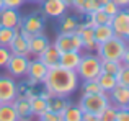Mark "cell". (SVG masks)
Here are the masks:
<instances>
[{"instance_id": "40", "label": "cell", "mask_w": 129, "mask_h": 121, "mask_svg": "<svg viewBox=\"0 0 129 121\" xmlns=\"http://www.w3.org/2000/svg\"><path fill=\"white\" fill-rule=\"evenodd\" d=\"M82 121H98V116L90 111H82Z\"/></svg>"}, {"instance_id": "18", "label": "cell", "mask_w": 129, "mask_h": 121, "mask_svg": "<svg viewBox=\"0 0 129 121\" xmlns=\"http://www.w3.org/2000/svg\"><path fill=\"white\" fill-rule=\"evenodd\" d=\"M69 100H67V97H60V95H52L49 100H47V110L52 113H56V115L60 116V121H62V115L64 111H66V108L69 106Z\"/></svg>"}, {"instance_id": "8", "label": "cell", "mask_w": 129, "mask_h": 121, "mask_svg": "<svg viewBox=\"0 0 129 121\" xmlns=\"http://www.w3.org/2000/svg\"><path fill=\"white\" fill-rule=\"evenodd\" d=\"M44 25H46L44 18L41 15H38V13H29V15L23 16L21 23H20L21 29H25L26 33H29V35H39V33H44Z\"/></svg>"}, {"instance_id": "26", "label": "cell", "mask_w": 129, "mask_h": 121, "mask_svg": "<svg viewBox=\"0 0 129 121\" xmlns=\"http://www.w3.org/2000/svg\"><path fill=\"white\" fill-rule=\"evenodd\" d=\"M62 121H82V110H80V106L69 103V106L66 108V111L62 115Z\"/></svg>"}, {"instance_id": "35", "label": "cell", "mask_w": 129, "mask_h": 121, "mask_svg": "<svg viewBox=\"0 0 129 121\" xmlns=\"http://www.w3.org/2000/svg\"><path fill=\"white\" fill-rule=\"evenodd\" d=\"M10 57H12V51L8 49V46H0V67H5Z\"/></svg>"}, {"instance_id": "25", "label": "cell", "mask_w": 129, "mask_h": 121, "mask_svg": "<svg viewBox=\"0 0 129 121\" xmlns=\"http://www.w3.org/2000/svg\"><path fill=\"white\" fill-rule=\"evenodd\" d=\"M0 121H20L12 103H0Z\"/></svg>"}, {"instance_id": "4", "label": "cell", "mask_w": 129, "mask_h": 121, "mask_svg": "<svg viewBox=\"0 0 129 121\" xmlns=\"http://www.w3.org/2000/svg\"><path fill=\"white\" fill-rule=\"evenodd\" d=\"M108 105H110L108 93H82V98L79 102L82 111H90L96 116H100V113Z\"/></svg>"}, {"instance_id": "38", "label": "cell", "mask_w": 129, "mask_h": 121, "mask_svg": "<svg viewBox=\"0 0 129 121\" xmlns=\"http://www.w3.org/2000/svg\"><path fill=\"white\" fill-rule=\"evenodd\" d=\"M72 48H74V51H82L83 49L82 38H80L79 33H72Z\"/></svg>"}, {"instance_id": "31", "label": "cell", "mask_w": 129, "mask_h": 121, "mask_svg": "<svg viewBox=\"0 0 129 121\" xmlns=\"http://www.w3.org/2000/svg\"><path fill=\"white\" fill-rule=\"evenodd\" d=\"M116 80H118V85H123L129 88V66L121 64V69L116 74Z\"/></svg>"}, {"instance_id": "34", "label": "cell", "mask_w": 129, "mask_h": 121, "mask_svg": "<svg viewBox=\"0 0 129 121\" xmlns=\"http://www.w3.org/2000/svg\"><path fill=\"white\" fill-rule=\"evenodd\" d=\"M101 10H103L105 13H108L110 16H114V15H116V13L121 10V8H119V7H118L116 3L113 2V0H110V2H106L103 7H101Z\"/></svg>"}, {"instance_id": "15", "label": "cell", "mask_w": 129, "mask_h": 121, "mask_svg": "<svg viewBox=\"0 0 129 121\" xmlns=\"http://www.w3.org/2000/svg\"><path fill=\"white\" fill-rule=\"evenodd\" d=\"M75 33H79L80 38H82L83 49H87V51H95L96 41H95V36H93V28H88V26H85L83 21L82 23L79 21V26H77Z\"/></svg>"}, {"instance_id": "16", "label": "cell", "mask_w": 129, "mask_h": 121, "mask_svg": "<svg viewBox=\"0 0 129 121\" xmlns=\"http://www.w3.org/2000/svg\"><path fill=\"white\" fill-rule=\"evenodd\" d=\"M13 108H15L16 115H18V119H28L29 116H33L31 113V105H29V100L23 95H18L15 100L12 102Z\"/></svg>"}, {"instance_id": "20", "label": "cell", "mask_w": 129, "mask_h": 121, "mask_svg": "<svg viewBox=\"0 0 129 121\" xmlns=\"http://www.w3.org/2000/svg\"><path fill=\"white\" fill-rule=\"evenodd\" d=\"M56 46V49L62 54V52H67V51H74L72 48V33H59L56 38V41L52 43Z\"/></svg>"}, {"instance_id": "46", "label": "cell", "mask_w": 129, "mask_h": 121, "mask_svg": "<svg viewBox=\"0 0 129 121\" xmlns=\"http://www.w3.org/2000/svg\"><path fill=\"white\" fill-rule=\"evenodd\" d=\"M26 2H31V3H39V5H41V3H43V0H26Z\"/></svg>"}, {"instance_id": "47", "label": "cell", "mask_w": 129, "mask_h": 121, "mask_svg": "<svg viewBox=\"0 0 129 121\" xmlns=\"http://www.w3.org/2000/svg\"><path fill=\"white\" fill-rule=\"evenodd\" d=\"M96 2H98V3H100V7H103V5H105V3H106V2H110V0H96Z\"/></svg>"}, {"instance_id": "43", "label": "cell", "mask_w": 129, "mask_h": 121, "mask_svg": "<svg viewBox=\"0 0 129 121\" xmlns=\"http://www.w3.org/2000/svg\"><path fill=\"white\" fill-rule=\"evenodd\" d=\"M121 62H123L124 66H129V44H127L126 51H124V56H123V60H121Z\"/></svg>"}, {"instance_id": "17", "label": "cell", "mask_w": 129, "mask_h": 121, "mask_svg": "<svg viewBox=\"0 0 129 121\" xmlns=\"http://www.w3.org/2000/svg\"><path fill=\"white\" fill-rule=\"evenodd\" d=\"M38 59H41L44 64H46L47 67H56L59 66V59H60V52L56 49V46L52 44V43H49L47 44V48L44 49V51L41 52V54L38 56Z\"/></svg>"}, {"instance_id": "39", "label": "cell", "mask_w": 129, "mask_h": 121, "mask_svg": "<svg viewBox=\"0 0 129 121\" xmlns=\"http://www.w3.org/2000/svg\"><path fill=\"white\" fill-rule=\"evenodd\" d=\"M26 0H3V5L8 8H20Z\"/></svg>"}, {"instance_id": "24", "label": "cell", "mask_w": 129, "mask_h": 121, "mask_svg": "<svg viewBox=\"0 0 129 121\" xmlns=\"http://www.w3.org/2000/svg\"><path fill=\"white\" fill-rule=\"evenodd\" d=\"M29 105H31V113L33 116H39L41 113H44L47 110V102L44 98L38 95V93H35L33 97H29Z\"/></svg>"}, {"instance_id": "12", "label": "cell", "mask_w": 129, "mask_h": 121, "mask_svg": "<svg viewBox=\"0 0 129 121\" xmlns=\"http://www.w3.org/2000/svg\"><path fill=\"white\" fill-rule=\"evenodd\" d=\"M21 23V15H20L18 8H8L3 7L0 10V26L5 28H16Z\"/></svg>"}, {"instance_id": "44", "label": "cell", "mask_w": 129, "mask_h": 121, "mask_svg": "<svg viewBox=\"0 0 129 121\" xmlns=\"http://www.w3.org/2000/svg\"><path fill=\"white\" fill-rule=\"evenodd\" d=\"M26 85H28V87H36V85H38V82H36V80H33V79H29V77H28V79H26Z\"/></svg>"}, {"instance_id": "19", "label": "cell", "mask_w": 129, "mask_h": 121, "mask_svg": "<svg viewBox=\"0 0 129 121\" xmlns=\"http://www.w3.org/2000/svg\"><path fill=\"white\" fill-rule=\"evenodd\" d=\"M80 51H67V52H62L60 54V59H59V66L64 67V69H69V70H75L77 66L80 62Z\"/></svg>"}, {"instance_id": "37", "label": "cell", "mask_w": 129, "mask_h": 121, "mask_svg": "<svg viewBox=\"0 0 129 121\" xmlns=\"http://www.w3.org/2000/svg\"><path fill=\"white\" fill-rule=\"evenodd\" d=\"M38 118L41 121H60V116L56 115V113H52V111H49V110H46L44 113H41Z\"/></svg>"}, {"instance_id": "33", "label": "cell", "mask_w": 129, "mask_h": 121, "mask_svg": "<svg viewBox=\"0 0 129 121\" xmlns=\"http://www.w3.org/2000/svg\"><path fill=\"white\" fill-rule=\"evenodd\" d=\"M114 115H116V106L114 105H108L103 111L98 116V121H114Z\"/></svg>"}, {"instance_id": "22", "label": "cell", "mask_w": 129, "mask_h": 121, "mask_svg": "<svg viewBox=\"0 0 129 121\" xmlns=\"http://www.w3.org/2000/svg\"><path fill=\"white\" fill-rule=\"evenodd\" d=\"M60 21H59V28H60V33H75L77 26H79V20L72 15H67L64 13L60 16Z\"/></svg>"}, {"instance_id": "11", "label": "cell", "mask_w": 129, "mask_h": 121, "mask_svg": "<svg viewBox=\"0 0 129 121\" xmlns=\"http://www.w3.org/2000/svg\"><path fill=\"white\" fill-rule=\"evenodd\" d=\"M8 49L12 51V54L16 56H26L29 57V48H28V39L20 33V26L15 28V36H13L12 43L8 44Z\"/></svg>"}, {"instance_id": "9", "label": "cell", "mask_w": 129, "mask_h": 121, "mask_svg": "<svg viewBox=\"0 0 129 121\" xmlns=\"http://www.w3.org/2000/svg\"><path fill=\"white\" fill-rule=\"evenodd\" d=\"M41 7H43V13L49 18H60L69 10V7L62 0H43Z\"/></svg>"}, {"instance_id": "14", "label": "cell", "mask_w": 129, "mask_h": 121, "mask_svg": "<svg viewBox=\"0 0 129 121\" xmlns=\"http://www.w3.org/2000/svg\"><path fill=\"white\" fill-rule=\"evenodd\" d=\"M49 44V39L44 33H39V35H33L31 38L28 39V48H29V56H35L38 57L39 54L47 48Z\"/></svg>"}, {"instance_id": "1", "label": "cell", "mask_w": 129, "mask_h": 121, "mask_svg": "<svg viewBox=\"0 0 129 121\" xmlns=\"http://www.w3.org/2000/svg\"><path fill=\"white\" fill-rule=\"evenodd\" d=\"M43 83L44 88L49 90L52 95L69 97L79 87V75L75 70H69L60 66H56L47 70V75Z\"/></svg>"}, {"instance_id": "45", "label": "cell", "mask_w": 129, "mask_h": 121, "mask_svg": "<svg viewBox=\"0 0 129 121\" xmlns=\"http://www.w3.org/2000/svg\"><path fill=\"white\" fill-rule=\"evenodd\" d=\"M64 3H66L67 7H69V8H72V3H74V0H62Z\"/></svg>"}, {"instance_id": "13", "label": "cell", "mask_w": 129, "mask_h": 121, "mask_svg": "<svg viewBox=\"0 0 129 121\" xmlns=\"http://www.w3.org/2000/svg\"><path fill=\"white\" fill-rule=\"evenodd\" d=\"M110 103L114 105L116 108H121V106H129V88L123 85H116L110 93Z\"/></svg>"}, {"instance_id": "10", "label": "cell", "mask_w": 129, "mask_h": 121, "mask_svg": "<svg viewBox=\"0 0 129 121\" xmlns=\"http://www.w3.org/2000/svg\"><path fill=\"white\" fill-rule=\"evenodd\" d=\"M47 70H49V67H47L41 59L35 57L33 60H29V64H28V72H26V77L36 80L38 83H43L44 79H46V75H47Z\"/></svg>"}, {"instance_id": "6", "label": "cell", "mask_w": 129, "mask_h": 121, "mask_svg": "<svg viewBox=\"0 0 129 121\" xmlns=\"http://www.w3.org/2000/svg\"><path fill=\"white\" fill-rule=\"evenodd\" d=\"M111 28L114 35L129 43V8H121L111 20Z\"/></svg>"}, {"instance_id": "7", "label": "cell", "mask_w": 129, "mask_h": 121, "mask_svg": "<svg viewBox=\"0 0 129 121\" xmlns=\"http://www.w3.org/2000/svg\"><path fill=\"white\" fill-rule=\"evenodd\" d=\"M28 64H29V57L12 54V57L8 59V62H7L5 67H7V70H8V75H12V77H26Z\"/></svg>"}, {"instance_id": "32", "label": "cell", "mask_w": 129, "mask_h": 121, "mask_svg": "<svg viewBox=\"0 0 129 121\" xmlns=\"http://www.w3.org/2000/svg\"><path fill=\"white\" fill-rule=\"evenodd\" d=\"M101 7L96 0H85V3H83L82 8H80V15H91V13H95Z\"/></svg>"}, {"instance_id": "3", "label": "cell", "mask_w": 129, "mask_h": 121, "mask_svg": "<svg viewBox=\"0 0 129 121\" xmlns=\"http://www.w3.org/2000/svg\"><path fill=\"white\" fill-rule=\"evenodd\" d=\"M79 79L82 80H91V79H98V75L101 74V59L96 54H82L80 62L75 69Z\"/></svg>"}, {"instance_id": "29", "label": "cell", "mask_w": 129, "mask_h": 121, "mask_svg": "<svg viewBox=\"0 0 129 121\" xmlns=\"http://www.w3.org/2000/svg\"><path fill=\"white\" fill-rule=\"evenodd\" d=\"M88 16H91V20L95 21V25H111V20H113V16H110L108 13H105L103 10H96L95 13H91V15H88Z\"/></svg>"}, {"instance_id": "5", "label": "cell", "mask_w": 129, "mask_h": 121, "mask_svg": "<svg viewBox=\"0 0 129 121\" xmlns=\"http://www.w3.org/2000/svg\"><path fill=\"white\" fill-rule=\"evenodd\" d=\"M18 97V83L12 75H0V103H12Z\"/></svg>"}, {"instance_id": "21", "label": "cell", "mask_w": 129, "mask_h": 121, "mask_svg": "<svg viewBox=\"0 0 129 121\" xmlns=\"http://www.w3.org/2000/svg\"><path fill=\"white\" fill-rule=\"evenodd\" d=\"M93 36H95L96 44H101V43L108 41L110 38H113L114 31L111 28V25H96L93 28Z\"/></svg>"}, {"instance_id": "28", "label": "cell", "mask_w": 129, "mask_h": 121, "mask_svg": "<svg viewBox=\"0 0 129 121\" xmlns=\"http://www.w3.org/2000/svg\"><path fill=\"white\" fill-rule=\"evenodd\" d=\"M82 93H105V92L101 90L98 80L91 79V80H83L82 82Z\"/></svg>"}, {"instance_id": "42", "label": "cell", "mask_w": 129, "mask_h": 121, "mask_svg": "<svg viewBox=\"0 0 129 121\" xmlns=\"http://www.w3.org/2000/svg\"><path fill=\"white\" fill-rule=\"evenodd\" d=\"M85 3V0H74V3H72V8H75L77 12L80 13V8H82V5Z\"/></svg>"}, {"instance_id": "48", "label": "cell", "mask_w": 129, "mask_h": 121, "mask_svg": "<svg viewBox=\"0 0 129 121\" xmlns=\"http://www.w3.org/2000/svg\"><path fill=\"white\" fill-rule=\"evenodd\" d=\"M3 7H5V5H3V0H0V10H2Z\"/></svg>"}, {"instance_id": "27", "label": "cell", "mask_w": 129, "mask_h": 121, "mask_svg": "<svg viewBox=\"0 0 129 121\" xmlns=\"http://www.w3.org/2000/svg\"><path fill=\"white\" fill-rule=\"evenodd\" d=\"M121 64L119 60H110V59H101V72H106V74H113L116 75L118 70L121 69Z\"/></svg>"}, {"instance_id": "30", "label": "cell", "mask_w": 129, "mask_h": 121, "mask_svg": "<svg viewBox=\"0 0 129 121\" xmlns=\"http://www.w3.org/2000/svg\"><path fill=\"white\" fill-rule=\"evenodd\" d=\"M15 36V28H5L0 26V46H8Z\"/></svg>"}, {"instance_id": "41", "label": "cell", "mask_w": 129, "mask_h": 121, "mask_svg": "<svg viewBox=\"0 0 129 121\" xmlns=\"http://www.w3.org/2000/svg\"><path fill=\"white\" fill-rule=\"evenodd\" d=\"M119 8H129V0H113Z\"/></svg>"}, {"instance_id": "2", "label": "cell", "mask_w": 129, "mask_h": 121, "mask_svg": "<svg viewBox=\"0 0 129 121\" xmlns=\"http://www.w3.org/2000/svg\"><path fill=\"white\" fill-rule=\"evenodd\" d=\"M127 48V41L119 36L114 35L113 38H110L108 41L101 43V44H96L95 51H96V56L100 59H110V60H123L124 51Z\"/></svg>"}, {"instance_id": "23", "label": "cell", "mask_w": 129, "mask_h": 121, "mask_svg": "<svg viewBox=\"0 0 129 121\" xmlns=\"http://www.w3.org/2000/svg\"><path fill=\"white\" fill-rule=\"evenodd\" d=\"M98 83H100L101 90H103L105 93H110L111 90L114 88V87L118 85V80H116V75H113V74H106V72H101L100 75H98Z\"/></svg>"}, {"instance_id": "36", "label": "cell", "mask_w": 129, "mask_h": 121, "mask_svg": "<svg viewBox=\"0 0 129 121\" xmlns=\"http://www.w3.org/2000/svg\"><path fill=\"white\" fill-rule=\"evenodd\" d=\"M114 121H129V106H121V108H116Z\"/></svg>"}]
</instances>
